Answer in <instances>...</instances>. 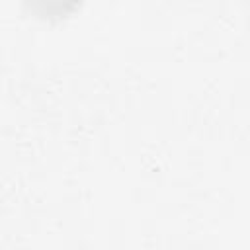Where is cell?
Wrapping results in <instances>:
<instances>
[{
  "instance_id": "6da1fadb",
  "label": "cell",
  "mask_w": 250,
  "mask_h": 250,
  "mask_svg": "<svg viewBox=\"0 0 250 250\" xmlns=\"http://www.w3.org/2000/svg\"><path fill=\"white\" fill-rule=\"evenodd\" d=\"M84 0H21L25 12L35 20L57 23L80 10Z\"/></svg>"
}]
</instances>
